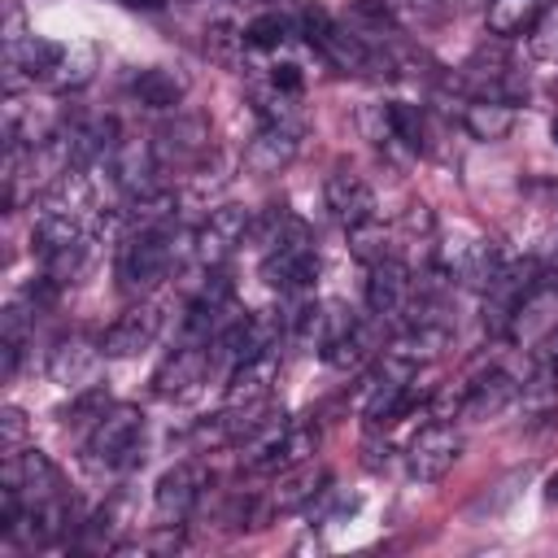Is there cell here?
<instances>
[{
	"label": "cell",
	"mask_w": 558,
	"mask_h": 558,
	"mask_svg": "<svg viewBox=\"0 0 558 558\" xmlns=\"http://www.w3.org/2000/svg\"><path fill=\"white\" fill-rule=\"evenodd\" d=\"M144 458V414L140 405H109L100 423L83 436V462L92 471H126Z\"/></svg>",
	"instance_id": "obj_1"
},
{
	"label": "cell",
	"mask_w": 558,
	"mask_h": 558,
	"mask_svg": "<svg viewBox=\"0 0 558 558\" xmlns=\"http://www.w3.org/2000/svg\"><path fill=\"white\" fill-rule=\"evenodd\" d=\"M31 244H35V262L48 279L65 283L83 270L87 262V244H92V227L87 218H65V214H39L35 218V231H31Z\"/></svg>",
	"instance_id": "obj_2"
},
{
	"label": "cell",
	"mask_w": 558,
	"mask_h": 558,
	"mask_svg": "<svg viewBox=\"0 0 558 558\" xmlns=\"http://www.w3.org/2000/svg\"><path fill=\"white\" fill-rule=\"evenodd\" d=\"M174 266V231L170 227H131L118 244V283L126 292H153Z\"/></svg>",
	"instance_id": "obj_3"
},
{
	"label": "cell",
	"mask_w": 558,
	"mask_h": 558,
	"mask_svg": "<svg viewBox=\"0 0 558 558\" xmlns=\"http://www.w3.org/2000/svg\"><path fill=\"white\" fill-rule=\"evenodd\" d=\"M248 231H253V209H244V205H218L192 231V257L205 270H218V266H227L244 248Z\"/></svg>",
	"instance_id": "obj_4"
},
{
	"label": "cell",
	"mask_w": 558,
	"mask_h": 558,
	"mask_svg": "<svg viewBox=\"0 0 558 558\" xmlns=\"http://www.w3.org/2000/svg\"><path fill=\"white\" fill-rule=\"evenodd\" d=\"M209 471L201 462H174L153 488V527H183L205 501Z\"/></svg>",
	"instance_id": "obj_5"
},
{
	"label": "cell",
	"mask_w": 558,
	"mask_h": 558,
	"mask_svg": "<svg viewBox=\"0 0 558 558\" xmlns=\"http://www.w3.org/2000/svg\"><path fill=\"white\" fill-rule=\"evenodd\" d=\"M462 458V436L453 423H427L410 436L405 445V475L414 484H436L453 471V462Z\"/></svg>",
	"instance_id": "obj_6"
},
{
	"label": "cell",
	"mask_w": 558,
	"mask_h": 558,
	"mask_svg": "<svg viewBox=\"0 0 558 558\" xmlns=\"http://www.w3.org/2000/svg\"><path fill=\"white\" fill-rule=\"evenodd\" d=\"M549 331H558V275H541V279L519 296V305L510 310L501 336H510V340L523 344V349H536Z\"/></svg>",
	"instance_id": "obj_7"
},
{
	"label": "cell",
	"mask_w": 558,
	"mask_h": 558,
	"mask_svg": "<svg viewBox=\"0 0 558 558\" xmlns=\"http://www.w3.org/2000/svg\"><path fill=\"white\" fill-rule=\"evenodd\" d=\"M262 279H266L279 296L310 292L314 279H318V248H314V235H296V240H283V244L266 248V253H262Z\"/></svg>",
	"instance_id": "obj_8"
},
{
	"label": "cell",
	"mask_w": 558,
	"mask_h": 558,
	"mask_svg": "<svg viewBox=\"0 0 558 558\" xmlns=\"http://www.w3.org/2000/svg\"><path fill=\"white\" fill-rule=\"evenodd\" d=\"M214 362L218 357H214V344L209 340H187V344H179L174 353L161 357V366L153 375V392L166 397V401H183V397H192L209 379Z\"/></svg>",
	"instance_id": "obj_9"
},
{
	"label": "cell",
	"mask_w": 558,
	"mask_h": 558,
	"mask_svg": "<svg viewBox=\"0 0 558 558\" xmlns=\"http://www.w3.org/2000/svg\"><path fill=\"white\" fill-rule=\"evenodd\" d=\"M296 153H301V122H257V131L240 153V166L257 179H270L288 170Z\"/></svg>",
	"instance_id": "obj_10"
},
{
	"label": "cell",
	"mask_w": 558,
	"mask_h": 558,
	"mask_svg": "<svg viewBox=\"0 0 558 558\" xmlns=\"http://www.w3.org/2000/svg\"><path fill=\"white\" fill-rule=\"evenodd\" d=\"M410 292H414V270L397 253L366 266V310H371L375 323L401 318L405 305H410Z\"/></svg>",
	"instance_id": "obj_11"
},
{
	"label": "cell",
	"mask_w": 558,
	"mask_h": 558,
	"mask_svg": "<svg viewBox=\"0 0 558 558\" xmlns=\"http://www.w3.org/2000/svg\"><path fill=\"white\" fill-rule=\"evenodd\" d=\"M514 397H519V379L501 366H488L462 384V392L453 397V414L466 423H484V418H497Z\"/></svg>",
	"instance_id": "obj_12"
},
{
	"label": "cell",
	"mask_w": 558,
	"mask_h": 558,
	"mask_svg": "<svg viewBox=\"0 0 558 558\" xmlns=\"http://www.w3.org/2000/svg\"><path fill=\"white\" fill-rule=\"evenodd\" d=\"M157 336H161V310H157L153 301H140V305L122 310V314L100 331V349H105V357H135V353H144Z\"/></svg>",
	"instance_id": "obj_13"
},
{
	"label": "cell",
	"mask_w": 558,
	"mask_h": 558,
	"mask_svg": "<svg viewBox=\"0 0 558 558\" xmlns=\"http://www.w3.org/2000/svg\"><path fill=\"white\" fill-rule=\"evenodd\" d=\"M323 201H327L331 218H336L344 231L375 222V209H379V205H375V187H371L362 174H353V170H331L327 183H323Z\"/></svg>",
	"instance_id": "obj_14"
},
{
	"label": "cell",
	"mask_w": 558,
	"mask_h": 558,
	"mask_svg": "<svg viewBox=\"0 0 558 558\" xmlns=\"http://www.w3.org/2000/svg\"><path fill=\"white\" fill-rule=\"evenodd\" d=\"M100 357H105L100 340H87V336H78V331H74V336H61V340L48 349V379L61 384V388H70V392H78V388H87V384L96 379Z\"/></svg>",
	"instance_id": "obj_15"
},
{
	"label": "cell",
	"mask_w": 558,
	"mask_h": 558,
	"mask_svg": "<svg viewBox=\"0 0 558 558\" xmlns=\"http://www.w3.org/2000/svg\"><path fill=\"white\" fill-rule=\"evenodd\" d=\"M161 170H166V166H161L153 140H118V148L109 153V174H113V183H118L126 196H140V192L161 187V183H157Z\"/></svg>",
	"instance_id": "obj_16"
},
{
	"label": "cell",
	"mask_w": 558,
	"mask_h": 558,
	"mask_svg": "<svg viewBox=\"0 0 558 558\" xmlns=\"http://www.w3.org/2000/svg\"><path fill=\"white\" fill-rule=\"evenodd\" d=\"M0 484L17 488L22 501H52V497H61V475H57V466L39 449L9 453L4 458V471H0Z\"/></svg>",
	"instance_id": "obj_17"
},
{
	"label": "cell",
	"mask_w": 558,
	"mask_h": 558,
	"mask_svg": "<svg viewBox=\"0 0 558 558\" xmlns=\"http://www.w3.org/2000/svg\"><path fill=\"white\" fill-rule=\"evenodd\" d=\"M153 148H157L161 166H170V161L174 166H192V161H201L209 153V122L196 118V113H179L174 109V122L157 126Z\"/></svg>",
	"instance_id": "obj_18"
},
{
	"label": "cell",
	"mask_w": 558,
	"mask_h": 558,
	"mask_svg": "<svg viewBox=\"0 0 558 558\" xmlns=\"http://www.w3.org/2000/svg\"><path fill=\"white\" fill-rule=\"evenodd\" d=\"M279 379V349L275 353H257V357H244L231 366V379H227V405L231 410H244V405H262L270 401V388Z\"/></svg>",
	"instance_id": "obj_19"
},
{
	"label": "cell",
	"mask_w": 558,
	"mask_h": 558,
	"mask_svg": "<svg viewBox=\"0 0 558 558\" xmlns=\"http://www.w3.org/2000/svg\"><path fill=\"white\" fill-rule=\"evenodd\" d=\"M501 253H497V244L493 240H462L458 248H449V257H445V275H449V283H462V288H471V292H484L488 283H493V275L501 270Z\"/></svg>",
	"instance_id": "obj_20"
},
{
	"label": "cell",
	"mask_w": 558,
	"mask_h": 558,
	"mask_svg": "<svg viewBox=\"0 0 558 558\" xmlns=\"http://www.w3.org/2000/svg\"><path fill=\"white\" fill-rule=\"evenodd\" d=\"M445 349H449V327H445V323H405V327L388 340L384 353H392V357H401L405 366L418 371V366L436 362Z\"/></svg>",
	"instance_id": "obj_21"
},
{
	"label": "cell",
	"mask_w": 558,
	"mask_h": 558,
	"mask_svg": "<svg viewBox=\"0 0 558 558\" xmlns=\"http://www.w3.org/2000/svg\"><path fill=\"white\" fill-rule=\"evenodd\" d=\"M96 209V192L92 179L83 174V166L65 170L61 179H52L39 196V214H65V218H87Z\"/></svg>",
	"instance_id": "obj_22"
},
{
	"label": "cell",
	"mask_w": 558,
	"mask_h": 558,
	"mask_svg": "<svg viewBox=\"0 0 558 558\" xmlns=\"http://www.w3.org/2000/svg\"><path fill=\"white\" fill-rule=\"evenodd\" d=\"M323 484H327V471H323L314 458H310V462H296V466L279 471V480H275V488H270V510H279V514L301 510V506H310V501L323 493Z\"/></svg>",
	"instance_id": "obj_23"
},
{
	"label": "cell",
	"mask_w": 558,
	"mask_h": 558,
	"mask_svg": "<svg viewBox=\"0 0 558 558\" xmlns=\"http://www.w3.org/2000/svg\"><path fill=\"white\" fill-rule=\"evenodd\" d=\"M131 96L148 109H179L183 96H187V74L170 70V65H144L131 78Z\"/></svg>",
	"instance_id": "obj_24"
},
{
	"label": "cell",
	"mask_w": 558,
	"mask_h": 558,
	"mask_svg": "<svg viewBox=\"0 0 558 558\" xmlns=\"http://www.w3.org/2000/svg\"><path fill=\"white\" fill-rule=\"evenodd\" d=\"M462 126L471 140L480 144H497L514 131V105L510 100H493V96H471L462 105Z\"/></svg>",
	"instance_id": "obj_25"
},
{
	"label": "cell",
	"mask_w": 558,
	"mask_h": 558,
	"mask_svg": "<svg viewBox=\"0 0 558 558\" xmlns=\"http://www.w3.org/2000/svg\"><path fill=\"white\" fill-rule=\"evenodd\" d=\"M545 9V0H488L484 9V26L493 39H514V35H527L536 13Z\"/></svg>",
	"instance_id": "obj_26"
},
{
	"label": "cell",
	"mask_w": 558,
	"mask_h": 558,
	"mask_svg": "<svg viewBox=\"0 0 558 558\" xmlns=\"http://www.w3.org/2000/svg\"><path fill=\"white\" fill-rule=\"evenodd\" d=\"M318 423H288V432H283V440L275 445V453L266 458V466H262V475H279V471H288V466H296V462H310L314 453H318Z\"/></svg>",
	"instance_id": "obj_27"
},
{
	"label": "cell",
	"mask_w": 558,
	"mask_h": 558,
	"mask_svg": "<svg viewBox=\"0 0 558 558\" xmlns=\"http://www.w3.org/2000/svg\"><path fill=\"white\" fill-rule=\"evenodd\" d=\"M92 74H96V48L92 44H61V57L44 83L57 92H74V87L92 83Z\"/></svg>",
	"instance_id": "obj_28"
},
{
	"label": "cell",
	"mask_w": 558,
	"mask_h": 558,
	"mask_svg": "<svg viewBox=\"0 0 558 558\" xmlns=\"http://www.w3.org/2000/svg\"><path fill=\"white\" fill-rule=\"evenodd\" d=\"M371 353H375V331H371V323L357 318L340 340H331V344L323 349V362L336 366V371H349V366L371 362Z\"/></svg>",
	"instance_id": "obj_29"
},
{
	"label": "cell",
	"mask_w": 558,
	"mask_h": 558,
	"mask_svg": "<svg viewBox=\"0 0 558 558\" xmlns=\"http://www.w3.org/2000/svg\"><path fill=\"white\" fill-rule=\"evenodd\" d=\"M179 209V196L170 187H153L140 196H126V222L131 227H170Z\"/></svg>",
	"instance_id": "obj_30"
},
{
	"label": "cell",
	"mask_w": 558,
	"mask_h": 558,
	"mask_svg": "<svg viewBox=\"0 0 558 558\" xmlns=\"http://www.w3.org/2000/svg\"><path fill=\"white\" fill-rule=\"evenodd\" d=\"M109 405H113V401H109V392H105L100 384H87V388H78V392L70 397V405L61 410V423L87 436V432L100 423V414H105Z\"/></svg>",
	"instance_id": "obj_31"
},
{
	"label": "cell",
	"mask_w": 558,
	"mask_h": 558,
	"mask_svg": "<svg viewBox=\"0 0 558 558\" xmlns=\"http://www.w3.org/2000/svg\"><path fill=\"white\" fill-rule=\"evenodd\" d=\"M527 52L545 65H558V0H545V9L536 13L527 31Z\"/></svg>",
	"instance_id": "obj_32"
},
{
	"label": "cell",
	"mask_w": 558,
	"mask_h": 558,
	"mask_svg": "<svg viewBox=\"0 0 558 558\" xmlns=\"http://www.w3.org/2000/svg\"><path fill=\"white\" fill-rule=\"evenodd\" d=\"M292 17H283V13H262V17H253L248 26H244V44L248 48H279L288 35H292Z\"/></svg>",
	"instance_id": "obj_33"
},
{
	"label": "cell",
	"mask_w": 558,
	"mask_h": 558,
	"mask_svg": "<svg viewBox=\"0 0 558 558\" xmlns=\"http://www.w3.org/2000/svg\"><path fill=\"white\" fill-rule=\"evenodd\" d=\"M22 440H26V414L13 410V405H4V410H0V449H4V458L17 453Z\"/></svg>",
	"instance_id": "obj_34"
},
{
	"label": "cell",
	"mask_w": 558,
	"mask_h": 558,
	"mask_svg": "<svg viewBox=\"0 0 558 558\" xmlns=\"http://www.w3.org/2000/svg\"><path fill=\"white\" fill-rule=\"evenodd\" d=\"M270 83H275L279 92H292V96H296V92H301V70H296L292 61H283V65L270 70Z\"/></svg>",
	"instance_id": "obj_35"
},
{
	"label": "cell",
	"mask_w": 558,
	"mask_h": 558,
	"mask_svg": "<svg viewBox=\"0 0 558 558\" xmlns=\"http://www.w3.org/2000/svg\"><path fill=\"white\" fill-rule=\"evenodd\" d=\"M118 4H126V9H161L166 0H118Z\"/></svg>",
	"instance_id": "obj_36"
},
{
	"label": "cell",
	"mask_w": 558,
	"mask_h": 558,
	"mask_svg": "<svg viewBox=\"0 0 558 558\" xmlns=\"http://www.w3.org/2000/svg\"><path fill=\"white\" fill-rule=\"evenodd\" d=\"M545 497H549V501H558V475H549V484H545Z\"/></svg>",
	"instance_id": "obj_37"
},
{
	"label": "cell",
	"mask_w": 558,
	"mask_h": 558,
	"mask_svg": "<svg viewBox=\"0 0 558 558\" xmlns=\"http://www.w3.org/2000/svg\"><path fill=\"white\" fill-rule=\"evenodd\" d=\"M549 135H554V144H558V118H554V122H549Z\"/></svg>",
	"instance_id": "obj_38"
},
{
	"label": "cell",
	"mask_w": 558,
	"mask_h": 558,
	"mask_svg": "<svg viewBox=\"0 0 558 558\" xmlns=\"http://www.w3.org/2000/svg\"><path fill=\"white\" fill-rule=\"evenodd\" d=\"M471 4H475V0H471Z\"/></svg>",
	"instance_id": "obj_39"
}]
</instances>
